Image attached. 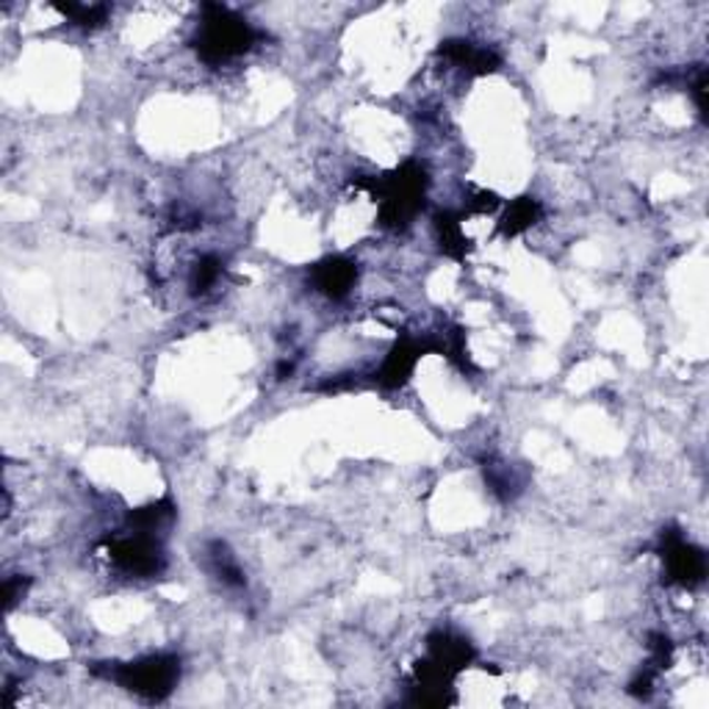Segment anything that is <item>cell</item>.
I'll use <instances>...</instances> for the list:
<instances>
[{"label": "cell", "instance_id": "cell-3", "mask_svg": "<svg viewBox=\"0 0 709 709\" xmlns=\"http://www.w3.org/2000/svg\"><path fill=\"white\" fill-rule=\"evenodd\" d=\"M105 551L109 560L131 577H155L164 568V551L155 535L133 533L128 538H114L105 544Z\"/></svg>", "mask_w": 709, "mask_h": 709}, {"label": "cell", "instance_id": "cell-2", "mask_svg": "<svg viewBox=\"0 0 709 709\" xmlns=\"http://www.w3.org/2000/svg\"><path fill=\"white\" fill-rule=\"evenodd\" d=\"M109 677L131 693L142 696V699L161 701L175 690L178 677H181V660L166 655L144 657V660L128 662L117 671H109Z\"/></svg>", "mask_w": 709, "mask_h": 709}, {"label": "cell", "instance_id": "cell-4", "mask_svg": "<svg viewBox=\"0 0 709 709\" xmlns=\"http://www.w3.org/2000/svg\"><path fill=\"white\" fill-rule=\"evenodd\" d=\"M662 560H666L668 577L677 585H685V588L699 585L707 574V560L701 549L690 546L682 535H666L662 538Z\"/></svg>", "mask_w": 709, "mask_h": 709}, {"label": "cell", "instance_id": "cell-5", "mask_svg": "<svg viewBox=\"0 0 709 709\" xmlns=\"http://www.w3.org/2000/svg\"><path fill=\"white\" fill-rule=\"evenodd\" d=\"M355 277H357L355 264L347 259H327L322 261V264H316L314 270L316 288L333 300L347 297L350 288L355 286Z\"/></svg>", "mask_w": 709, "mask_h": 709}, {"label": "cell", "instance_id": "cell-7", "mask_svg": "<svg viewBox=\"0 0 709 709\" xmlns=\"http://www.w3.org/2000/svg\"><path fill=\"white\" fill-rule=\"evenodd\" d=\"M540 220V203L533 197H521L507 209V214L502 216L499 231L507 233V236H516V233H524L527 227H533L535 222Z\"/></svg>", "mask_w": 709, "mask_h": 709}, {"label": "cell", "instance_id": "cell-1", "mask_svg": "<svg viewBox=\"0 0 709 709\" xmlns=\"http://www.w3.org/2000/svg\"><path fill=\"white\" fill-rule=\"evenodd\" d=\"M194 44H197L200 59L209 64H222V61L247 53L255 44V31L233 11L222 9V6H209Z\"/></svg>", "mask_w": 709, "mask_h": 709}, {"label": "cell", "instance_id": "cell-8", "mask_svg": "<svg viewBox=\"0 0 709 709\" xmlns=\"http://www.w3.org/2000/svg\"><path fill=\"white\" fill-rule=\"evenodd\" d=\"M222 275V261L216 255H203L192 270V292L205 294L216 286Z\"/></svg>", "mask_w": 709, "mask_h": 709}, {"label": "cell", "instance_id": "cell-6", "mask_svg": "<svg viewBox=\"0 0 709 709\" xmlns=\"http://www.w3.org/2000/svg\"><path fill=\"white\" fill-rule=\"evenodd\" d=\"M418 355H422V347L416 342H399L394 350H391L388 357H385L383 368H379V383L385 388H399V385L407 383V377L416 368Z\"/></svg>", "mask_w": 709, "mask_h": 709}]
</instances>
